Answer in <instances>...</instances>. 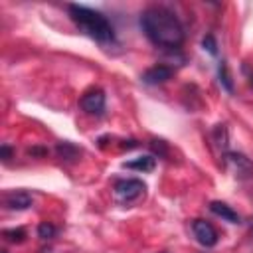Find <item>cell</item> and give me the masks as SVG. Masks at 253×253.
<instances>
[{
  "label": "cell",
  "mask_w": 253,
  "mask_h": 253,
  "mask_svg": "<svg viewBox=\"0 0 253 253\" xmlns=\"http://www.w3.org/2000/svg\"><path fill=\"white\" fill-rule=\"evenodd\" d=\"M140 28L150 43L166 49H178L184 42L180 18L166 6H148L140 14Z\"/></svg>",
  "instance_id": "6da1fadb"
},
{
  "label": "cell",
  "mask_w": 253,
  "mask_h": 253,
  "mask_svg": "<svg viewBox=\"0 0 253 253\" xmlns=\"http://www.w3.org/2000/svg\"><path fill=\"white\" fill-rule=\"evenodd\" d=\"M67 12H69V18L73 20V24L83 34L93 38L95 42H99V43H113L115 42V28L103 12L87 8L83 4H69Z\"/></svg>",
  "instance_id": "7a4b0ae2"
},
{
  "label": "cell",
  "mask_w": 253,
  "mask_h": 253,
  "mask_svg": "<svg viewBox=\"0 0 253 253\" xmlns=\"http://www.w3.org/2000/svg\"><path fill=\"white\" fill-rule=\"evenodd\" d=\"M117 198L123 202V204H130V202H136L144 196L146 192V184L142 180H136V178H123V180H117L115 186H113Z\"/></svg>",
  "instance_id": "3957f363"
},
{
  "label": "cell",
  "mask_w": 253,
  "mask_h": 253,
  "mask_svg": "<svg viewBox=\"0 0 253 253\" xmlns=\"http://www.w3.org/2000/svg\"><path fill=\"white\" fill-rule=\"evenodd\" d=\"M105 91L101 87H91L87 89L81 99H79V107L87 113V115H93V117H101L105 113Z\"/></svg>",
  "instance_id": "277c9868"
},
{
  "label": "cell",
  "mask_w": 253,
  "mask_h": 253,
  "mask_svg": "<svg viewBox=\"0 0 253 253\" xmlns=\"http://www.w3.org/2000/svg\"><path fill=\"white\" fill-rule=\"evenodd\" d=\"M192 231H194L198 243L204 245V247H213L217 243V239H219L217 229L206 219H194L192 221Z\"/></svg>",
  "instance_id": "5b68a950"
},
{
  "label": "cell",
  "mask_w": 253,
  "mask_h": 253,
  "mask_svg": "<svg viewBox=\"0 0 253 253\" xmlns=\"http://www.w3.org/2000/svg\"><path fill=\"white\" fill-rule=\"evenodd\" d=\"M223 162L233 170L235 176L239 178H249L253 176V164L247 156L239 154V152H225L223 154Z\"/></svg>",
  "instance_id": "8992f818"
},
{
  "label": "cell",
  "mask_w": 253,
  "mask_h": 253,
  "mask_svg": "<svg viewBox=\"0 0 253 253\" xmlns=\"http://www.w3.org/2000/svg\"><path fill=\"white\" fill-rule=\"evenodd\" d=\"M172 75H174V69H172L170 65L156 63V65L148 67V69L142 73V81H144L146 85H160V83H166Z\"/></svg>",
  "instance_id": "52a82bcc"
},
{
  "label": "cell",
  "mask_w": 253,
  "mask_h": 253,
  "mask_svg": "<svg viewBox=\"0 0 253 253\" xmlns=\"http://www.w3.org/2000/svg\"><path fill=\"white\" fill-rule=\"evenodd\" d=\"M2 202H4V206H6L8 210L20 211V210H28V208L32 206L34 198H32V194L26 192V190H12V192L4 194Z\"/></svg>",
  "instance_id": "ba28073f"
},
{
  "label": "cell",
  "mask_w": 253,
  "mask_h": 253,
  "mask_svg": "<svg viewBox=\"0 0 253 253\" xmlns=\"http://www.w3.org/2000/svg\"><path fill=\"white\" fill-rule=\"evenodd\" d=\"M210 211H211L213 215H217V217L229 221V223H239V219H241L239 213H237L231 206H227V204H223V202H211V204H210Z\"/></svg>",
  "instance_id": "9c48e42d"
},
{
  "label": "cell",
  "mask_w": 253,
  "mask_h": 253,
  "mask_svg": "<svg viewBox=\"0 0 253 253\" xmlns=\"http://www.w3.org/2000/svg\"><path fill=\"white\" fill-rule=\"evenodd\" d=\"M125 168H130V170H138V172H152L154 166H156V158L152 154H142L134 160H128L123 164Z\"/></svg>",
  "instance_id": "30bf717a"
},
{
  "label": "cell",
  "mask_w": 253,
  "mask_h": 253,
  "mask_svg": "<svg viewBox=\"0 0 253 253\" xmlns=\"http://www.w3.org/2000/svg\"><path fill=\"white\" fill-rule=\"evenodd\" d=\"M55 152H57V156H59L61 160H65V162H69V160H75V158L81 154V150H79L75 144L67 142V140L59 142V144H57V148H55Z\"/></svg>",
  "instance_id": "8fae6325"
},
{
  "label": "cell",
  "mask_w": 253,
  "mask_h": 253,
  "mask_svg": "<svg viewBox=\"0 0 253 253\" xmlns=\"http://www.w3.org/2000/svg\"><path fill=\"white\" fill-rule=\"evenodd\" d=\"M2 235H4L6 241H10V243H22V241H26V237H28L24 227H10V229H4Z\"/></svg>",
  "instance_id": "7c38bea8"
},
{
  "label": "cell",
  "mask_w": 253,
  "mask_h": 253,
  "mask_svg": "<svg viewBox=\"0 0 253 253\" xmlns=\"http://www.w3.org/2000/svg\"><path fill=\"white\" fill-rule=\"evenodd\" d=\"M217 75H219V83H221V87L225 89V91H233V81H231V75H229V71H227V63L225 61H221L219 63V67H217Z\"/></svg>",
  "instance_id": "4fadbf2b"
},
{
  "label": "cell",
  "mask_w": 253,
  "mask_h": 253,
  "mask_svg": "<svg viewBox=\"0 0 253 253\" xmlns=\"http://www.w3.org/2000/svg\"><path fill=\"white\" fill-rule=\"evenodd\" d=\"M213 140H215V144L217 146H221L223 150L227 148V128H225V125H217L215 128H213Z\"/></svg>",
  "instance_id": "5bb4252c"
},
{
  "label": "cell",
  "mask_w": 253,
  "mask_h": 253,
  "mask_svg": "<svg viewBox=\"0 0 253 253\" xmlns=\"http://www.w3.org/2000/svg\"><path fill=\"white\" fill-rule=\"evenodd\" d=\"M55 225L53 223H49V221H42L40 225H38V237L40 239H51L53 235H55Z\"/></svg>",
  "instance_id": "9a60e30c"
},
{
  "label": "cell",
  "mask_w": 253,
  "mask_h": 253,
  "mask_svg": "<svg viewBox=\"0 0 253 253\" xmlns=\"http://www.w3.org/2000/svg\"><path fill=\"white\" fill-rule=\"evenodd\" d=\"M150 148L154 150V152H158V156H166L168 154V146H166V142L164 140H156V138H152L150 140Z\"/></svg>",
  "instance_id": "2e32d148"
},
{
  "label": "cell",
  "mask_w": 253,
  "mask_h": 253,
  "mask_svg": "<svg viewBox=\"0 0 253 253\" xmlns=\"http://www.w3.org/2000/svg\"><path fill=\"white\" fill-rule=\"evenodd\" d=\"M202 45H204V49H208L211 55H215L217 53V43H215V40H213V36H206L204 38V42H202Z\"/></svg>",
  "instance_id": "e0dca14e"
},
{
  "label": "cell",
  "mask_w": 253,
  "mask_h": 253,
  "mask_svg": "<svg viewBox=\"0 0 253 253\" xmlns=\"http://www.w3.org/2000/svg\"><path fill=\"white\" fill-rule=\"evenodd\" d=\"M0 158H2L4 162L12 158V148H10L8 144H2V146H0Z\"/></svg>",
  "instance_id": "ac0fdd59"
},
{
  "label": "cell",
  "mask_w": 253,
  "mask_h": 253,
  "mask_svg": "<svg viewBox=\"0 0 253 253\" xmlns=\"http://www.w3.org/2000/svg\"><path fill=\"white\" fill-rule=\"evenodd\" d=\"M45 148H30V154H45Z\"/></svg>",
  "instance_id": "d6986e66"
},
{
  "label": "cell",
  "mask_w": 253,
  "mask_h": 253,
  "mask_svg": "<svg viewBox=\"0 0 253 253\" xmlns=\"http://www.w3.org/2000/svg\"><path fill=\"white\" fill-rule=\"evenodd\" d=\"M249 85H251V87H253V75H251V77H249Z\"/></svg>",
  "instance_id": "ffe728a7"
},
{
  "label": "cell",
  "mask_w": 253,
  "mask_h": 253,
  "mask_svg": "<svg viewBox=\"0 0 253 253\" xmlns=\"http://www.w3.org/2000/svg\"><path fill=\"white\" fill-rule=\"evenodd\" d=\"M160 253H168V251H160Z\"/></svg>",
  "instance_id": "44dd1931"
},
{
  "label": "cell",
  "mask_w": 253,
  "mask_h": 253,
  "mask_svg": "<svg viewBox=\"0 0 253 253\" xmlns=\"http://www.w3.org/2000/svg\"><path fill=\"white\" fill-rule=\"evenodd\" d=\"M4 253H6V251H4Z\"/></svg>",
  "instance_id": "7402d4cb"
}]
</instances>
